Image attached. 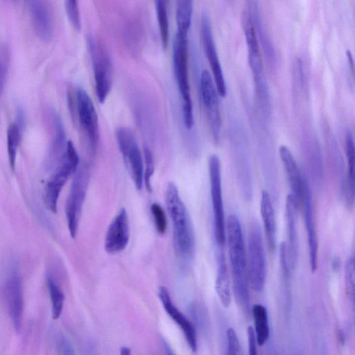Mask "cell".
<instances>
[{
    "instance_id": "1",
    "label": "cell",
    "mask_w": 355,
    "mask_h": 355,
    "mask_svg": "<svg viewBox=\"0 0 355 355\" xmlns=\"http://www.w3.org/2000/svg\"><path fill=\"white\" fill-rule=\"evenodd\" d=\"M228 253L235 301L244 313L250 310V296L246 270V257L241 226L236 216L230 215L225 223V241Z\"/></svg>"
},
{
    "instance_id": "2",
    "label": "cell",
    "mask_w": 355,
    "mask_h": 355,
    "mask_svg": "<svg viewBox=\"0 0 355 355\" xmlns=\"http://www.w3.org/2000/svg\"><path fill=\"white\" fill-rule=\"evenodd\" d=\"M69 109L85 140L89 153L94 155L98 148L100 131L96 110L92 98L80 86L68 94Z\"/></svg>"
},
{
    "instance_id": "3",
    "label": "cell",
    "mask_w": 355,
    "mask_h": 355,
    "mask_svg": "<svg viewBox=\"0 0 355 355\" xmlns=\"http://www.w3.org/2000/svg\"><path fill=\"white\" fill-rule=\"evenodd\" d=\"M165 202L171 218L175 241L184 256H191L195 248V239L191 219L173 182H168L165 191Z\"/></svg>"
},
{
    "instance_id": "4",
    "label": "cell",
    "mask_w": 355,
    "mask_h": 355,
    "mask_svg": "<svg viewBox=\"0 0 355 355\" xmlns=\"http://www.w3.org/2000/svg\"><path fill=\"white\" fill-rule=\"evenodd\" d=\"M173 66L182 102L183 122L190 130L194 125V117L188 71V34L176 31L173 42Z\"/></svg>"
},
{
    "instance_id": "5",
    "label": "cell",
    "mask_w": 355,
    "mask_h": 355,
    "mask_svg": "<svg viewBox=\"0 0 355 355\" xmlns=\"http://www.w3.org/2000/svg\"><path fill=\"white\" fill-rule=\"evenodd\" d=\"M79 166V157L71 141L67 143L66 149L54 172L47 181L43 193L46 208L56 213L58 202L62 188L69 177L76 173Z\"/></svg>"
},
{
    "instance_id": "6",
    "label": "cell",
    "mask_w": 355,
    "mask_h": 355,
    "mask_svg": "<svg viewBox=\"0 0 355 355\" xmlns=\"http://www.w3.org/2000/svg\"><path fill=\"white\" fill-rule=\"evenodd\" d=\"M66 202V218L70 236H76L83 206L89 183V168L86 164L79 166L74 173Z\"/></svg>"
},
{
    "instance_id": "7",
    "label": "cell",
    "mask_w": 355,
    "mask_h": 355,
    "mask_svg": "<svg viewBox=\"0 0 355 355\" xmlns=\"http://www.w3.org/2000/svg\"><path fill=\"white\" fill-rule=\"evenodd\" d=\"M116 142L124 164L135 186L141 190L144 184V160L133 131L128 127H119L115 132Z\"/></svg>"
},
{
    "instance_id": "8",
    "label": "cell",
    "mask_w": 355,
    "mask_h": 355,
    "mask_svg": "<svg viewBox=\"0 0 355 355\" xmlns=\"http://www.w3.org/2000/svg\"><path fill=\"white\" fill-rule=\"evenodd\" d=\"M248 276L254 291H263L266 277V259L261 232L257 223L251 225L248 241Z\"/></svg>"
},
{
    "instance_id": "9",
    "label": "cell",
    "mask_w": 355,
    "mask_h": 355,
    "mask_svg": "<svg viewBox=\"0 0 355 355\" xmlns=\"http://www.w3.org/2000/svg\"><path fill=\"white\" fill-rule=\"evenodd\" d=\"M1 292L7 311L16 332L21 327L24 296L22 279L16 264L10 266L3 278Z\"/></svg>"
},
{
    "instance_id": "10",
    "label": "cell",
    "mask_w": 355,
    "mask_h": 355,
    "mask_svg": "<svg viewBox=\"0 0 355 355\" xmlns=\"http://www.w3.org/2000/svg\"><path fill=\"white\" fill-rule=\"evenodd\" d=\"M208 170L211 198L214 215V236L217 244L223 246L225 243V220L223 202L219 157L211 155L208 159Z\"/></svg>"
},
{
    "instance_id": "11",
    "label": "cell",
    "mask_w": 355,
    "mask_h": 355,
    "mask_svg": "<svg viewBox=\"0 0 355 355\" xmlns=\"http://www.w3.org/2000/svg\"><path fill=\"white\" fill-rule=\"evenodd\" d=\"M87 43L92 58L96 96L99 103H103L112 86V63L106 53L94 40L90 37Z\"/></svg>"
},
{
    "instance_id": "12",
    "label": "cell",
    "mask_w": 355,
    "mask_h": 355,
    "mask_svg": "<svg viewBox=\"0 0 355 355\" xmlns=\"http://www.w3.org/2000/svg\"><path fill=\"white\" fill-rule=\"evenodd\" d=\"M200 92L213 139L217 142L221 130L218 94L211 74L206 69L202 70L200 74Z\"/></svg>"
},
{
    "instance_id": "13",
    "label": "cell",
    "mask_w": 355,
    "mask_h": 355,
    "mask_svg": "<svg viewBox=\"0 0 355 355\" xmlns=\"http://www.w3.org/2000/svg\"><path fill=\"white\" fill-rule=\"evenodd\" d=\"M200 31L204 52L211 67L218 94L225 97L227 92L225 81L214 41L210 20L205 12L201 16Z\"/></svg>"
},
{
    "instance_id": "14",
    "label": "cell",
    "mask_w": 355,
    "mask_h": 355,
    "mask_svg": "<svg viewBox=\"0 0 355 355\" xmlns=\"http://www.w3.org/2000/svg\"><path fill=\"white\" fill-rule=\"evenodd\" d=\"M300 207L302 209L307 234L309 259L311 270L315 272L318 268V241L315 229L311 193L307 180L304 178V190Z\"/></svg>"
},
{
    "instance_id": "15",
    "label": "cell",
    "mask_w": 355,
    "mask_h": 355,
    "mask_svg": "<svg viewBox=\"0 0 355 355\" xmlns=\"http://www.w3.org/2000/svg\"><path fill=\"white\" fill-rule=\"evenodd\" d=\"M241 24L248 47L249 64L253 74L255 85L264 84L266 80L263 70L258 37L252 19L248 12L243 13Z\"/></svg>"
},
{
    "instance_id": "16",
    "label": "cell",
    "mask_w": 355,
    "mask_h": 355,
    "mask_svg": "<svg viewBox=\"0 0 355 355\" xmlns=\"http://www.w3.org/2000/svg\"><path fill=\"white\" fill-rule=\"evenodd\" d=\"M298 204L292 193L287 195L285 202L286 242L288 266L293 271L298 257L297 210Z\"/></svg>"
},
{
    "instance_id": "17",
    "label": "cell",
    "mask_w": 355,
    "mask_h": 355,
    "mask_svg": "<svg viewBox=\"0 0 355 355\" xmlns=\"http://www.w3.org/2000/svg\"><path fill=\"white\" fill-rule=\"evenodd\" d=\"M130 239L129 220L125 208L120 209L107 227L104 246L109 254H115L123 250Z\"/></svg>"
},
{
    "instance_id": "18",
    "label": "cell",
    "mask_w": 355,
    "mask_h": 355,
    "mask_svg": "<svg viewBox=\"0 0 355 355\" xmlns=\"http://www.w3.org/2000/svg\"><path fill=\"white\" fill-rule=\"evenodd\" d=\"M157 295L166 312L182 329L190 349L196 352L197 334L193 324L173 304L166 287L159 286Z\"/></svg>"
},
{
    "instance_id": "19",
    "label": "cell",
    "mask_w": 355,
    "mask_h": 355,
    "mask_svg": "<svg viewBox=\"0 0 355 355\" xmlns=\"http://www.w3.org/2000/svg\"><path fill=\"white\" fill-rule=\"evenodd\" d=\"M51 114L53 133L44 164L46 171H51L57 166L64 153L67 143L64 127L59 114L55 110H52Z\"/></svg>"
},
{
    "instance_id": "20",
    "label": "cell",
    "mask_w": 355,
    "mask_h": 355,
    "mask_svg": "<svg viewBox=\"0 0 355 355\" xmlns=\"http://www.w3.org/2000/svg\"><path fill=\"white\" fill-rule=\"evenodd\" d=\"M29 7L36 35L43 42L50 41L53 35V28L48 7L42 0H29Z\"/></svg>"
},
{
    "instance_id": "21",
    "label": "cell",
    "mask_w": 355,
    "mask_h": 355,
    "mask_svg": "<svg viewBox=\"0 0 355 355\" xmlns=\"http://www.w3.org/2000/svg\"><path fill=\"white\" fill-rule=\"evenodd\" d=\"M279 154L285 169L292 194L300 207L304 190V178L302 177L297 163L288 146L285 145L280 146Z\"/></svg>"
},
{
    "instance_id": "22",
    "label": "cell",
    "mask_w": 355,
    "mask_h": 355,
    "mask_svg": "<svg viewBox=\"0 0 355 355\" xmlns=\"http://www.w3.org/2000/svg\"><path fill=\"white\" fill-rule=\"evenodd\" d=\"M260 211L268 246L270 250H274L277 236L275 214L270 195L264 190L261 193Z\"/></svg>"
},
{
    "instance_id": "23",
    "label": "cell",
    "mask_w": 355,
    "mask_h": 355,
    "mask_svg": "<svg viewBox=\"0 0 355 355\" xmlns=\"http://www.w3.org/2000/svg\"><path fill=\"white\" fill-rule=\"evenodd\" d=\"M346 156L347 162V181L343 190V199L349 209L354 204V144L350 132L346 135Z\"/></svg>"
},
{
    "instance_id": "24",
    "label": "cell",
    "mask_w": 355,
    "mask_h": 355,
    "mask_svg": "<svg viewBox=\"0 0 355 355\" xmlns=\"http://www.w3.org/2000/svg\"><path fill=\"white\" fill-rule=\"evenodd\" d=\"M217 275L215 289L220 303L224 307H229L231 303V288L226 259L223 252L217 255Z\"/></svg>"
},
{
    "instance_id": "25",
    "label": "cell",
    "mask_w": 355,
    "mask_h": 355,
    "mask_svg": "<svg viewBox=\"0 0 355 355\" xmlns=\"http://www.w3.org/2000/svg\"><path fill=\"white\" fill-rule=\"evenodd\" d=\"M252 314L254 323V331L257 345L263 346L270 336L268 315L266 308L260 304L252 306Z\"/></svg>"
},
{
    "instance_id": "26",
    "label": "cell",
    "mask_w": 355,
    "mask_h": 355,
    "mask_svg": "<svg viewBox=\"0 0 355 355\" xmlns=\"http://www.w3.org/2000/svg\"><path fill=\"white\" fill-rule=\"evenodd\" d=\"M248 1L251 10L250 14L252 19L255 30L257 31V37H259L260 39V42L266 55L267 56L268 59L272 62L275 58V51L270 40L267 37L266 33L263 28L262 24L261 23L257 1L248 0Z\"/></svg>"
},
{
    "instance_id": "27",
    "label": "cell",
    "mask_w": 355,
    "mask_h": 355,
    "mask_svg": "<svg viewBox=\"0 0 355 355\" xmlns=\"http://www.w3.org/2000/svg\"><path fill=\"white\" fill-rule=\"evenodd\" d=\"M193 12V0H177L175 19L177 31L188 34Z\"/></svg>"
},
{
    "instance_id": "28",
    "label": "cell",
    "mask_w": 355,
    "mask_h": 355,
    "mask_svg": "<svg viewBox=\"0 0 355 355\" xmlns=\"http://www.w3.org/2000/svg\"><path fill=\"white\" fill-rule=\"evenodd\" d=\"M46 284L51 299L52 318L57 320L60 317L63 310L64 295L52 277H47Z\"/></svg>"
},
{
    "instance_id": "29",
    "label": "cell",
    "mask_w": 355,
    "mask_h": 355,
    "mask_svg": "<svg viewBox=\"0 0 355 355\" xmlns=\"http://www.w3.org/2000/svg\"><path fill=\"white\" fill-rule=\"evenodd\" d=\"M22 130L15 123L9 125L7 130V152L10 168L15 171L17 148L21 140Z\"/></svg>"
},
{
    "instance_id": "30",
    "label": "cell",
    "mask_w": 355,
    "mask_h": 355,
    "mask_svg": "<svg viewBox=\"0 0 355 355\" xmlns=\"http://www.w3.org/2000/svg\"><path fill=\"white\" fill-rule=\"evenodd\" d=\"M167 0H155V10L162 44L166 49L168 41V19L166 8Z\"/></svg>"
},
{
    "instance_id": "31",
    "label": "cell",
    "mask_w": 355,
    "mask_h": 355,
    "mask_svg": "<svg viewBox=\"0 0 355 355\" xmlns=\"http://www.w3.org/2000/svg\"><path fill=\"white\" fill-rule=\"evenodd\" d=\"M354 258L349 257L345 263V293L349 300L354 301L355 291V268Z\"/></svg>"
},
{
    "instance_id": "32",
    "label": "cell",
    "mask_w": 355,
    "mask_h": 355,
    "mask_svg": "<svg viewBox=\"0 0 355 355\" xmlns=\"http://www.w3.org/2000/svg\"><path fill=\"white\" fill-rule=\"evenodd\" d=\"M144 162L145 169H144V183L148 192L152 191L151 178L153 175L155 165L152 152L147 147H144Z\"/></svg>"
},
{
    "instance_id": "33",
    "label": "cell",
    "mask_w": 355,
    "mask_h": 355,
    "mask_svg": "<svg viewBox=\"0 0 355 355\" xmlns=\"http://www.w3.org/2000/svg\"><path fill=\"white\" fill-rule=\"evenodd\" d=\"M150 211L157 232L164 234L167 227V220L163 208L159 204L154 202L150 206Z\"/></svg>"
},
{
    "instance_id": "34",
    "label": "cell",
    "mask_w": 355,
    "mask_h": 355,
    "mask_svg": "<svg viewBox=\"0 0 355 355\" xmlns=\"http://www.w3.org/2000/svg\"><path fill=\"white\" fill-rule=\"evenodd\" d=\"M64 6L71 24L76 31H80L81 22L78 0H64Z\"/></svg>"
},
{
    "instance_id": "35",
    "label": "cell",
    "mask_w": 355,
    "mask_h": 355,
    "mask_svg": "<svg viewBox=\"0 0 355 355\" xmlns=\"http://www.w3.org/2000/svg\"><path fill=\"white\" fill-rule=\"evenodd\" d=\"M226 335L228 343L227 354L229 355L243 354L241 345L235 330L233 328H229Z\"/></svg>"
},
{
    "instance_id": "36",
    "label": "cell",
    "mask_w": 355,
    "mask_h": 355,
    "mask_svg": "<svg viewBox=\"0 0 355 355\" xmlns=\"http://www.w3.org/2000/svg\"><path fill=\"white\" fill-rule=\"evenodd\" d=\"M9 64V53L5 46L0 47V95L6 79Z\"/></svg>"
},
{
    "instance_id": "37",
    "label": "cell",
    "mask_w": 355,
    "mask_h": 355,
    "mask_svg": "<svg viewBox=\"0 0 355 355\" xmlns=\"http://www.w3.org/2000/svg\"><path fill=\"white\" fill-rule=\"evenodd\" d=\"M248 348L250 355L257 354V340L254 329L249 326L247 329Z\"/></svg>"
},
{
    "instance_id": "38",
    "label": "cell",
    "mask_w": 355,
    "mask_h": 355,
    "mask_svg": "<svg viewBox=\"0 0 355 355\" xmlns=\"http://www.w3.org/2000/svg\"><path fill=\"white\" fill-rule=\"evenodd\" d=\"M15 123L21 130H24L26 124V116L24 109L19 105L16 107V121Z\"/></svg>"
},
{
    "instance_id": "39",
    "label": "cell",
    "mask_w": 355,
    "mask_h": 355,
    "mask_svg": "<svg viewBox=\"0 0 355 355\" xmlns=\"http://www.w3.org/2000/svg\"><path fill=\"white\" fill-rule=\"evenodd\" d=\"M58 349L62 354H73L71 345L64 338H62L58 343Z\"/></svg>"
},
{
    "instance_id": "40",
    "label": "cell",
    "mask_w": 355,
    "mask_h": 355,
    "mask_svg": "<svg viewBox=\"0 0 355 355\" xmlns=\"http://www.w3.org/2000/svg\"><path fill=\"white\" fill-rule=\"evenodd\" d=\"M337 335L339 343L343 345L345 343V335L343 331L341 330H338Z\"/></svg>"
},
{
    "instance_id": "41",
    "label": "cell",
    "mask_w": 355,
    "mask_h": 355,
    "mask_svg": "<svg viewBox=\"0 0 355 355\" xmlns=\"http://www.w3.org/2000/svg\"><path fill=\"white\" fill-rule=\"evenodd\" d=\"M340 266V260L338 257H336L332 261V267L334 270H336Z\"/></svg>"
},
{
    "instance_id": "42",
    "label": "cell",
    "mask_w": 355,
    "mask_h": 355,
    "mask_svg": "<svg viewBox=\"0 0 355 355\" xmlns=\"http://www.w3.org/2000/svg\"><path fill=\"white\" fill-rule=\"evenodd\" d=\"M131 352L130 348L127 347H122L121 348V354L122 355H129L130 354Z\"/></svg>"
}]
</instances>
